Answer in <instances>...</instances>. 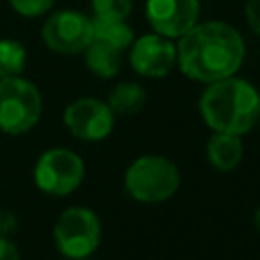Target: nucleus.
Masks as SVG:
<instances>
[{
	"mask_svg": "<svg viewBox=\"0 0 260 260\" xmlns=\"http://www.w3.org/2000/svg\"><path fill=\"white\" fill-rule=\"evenodd\" d=\"M254 221H256V228L260 230V207L256 209V213H254Z\"/></svg>",
	"mask_w": 260,
	"mask_h": 260,
	"instance_id": "obj_21",
	"label": "nucleus"
},
{
	"mask_svg": "<svg viewBox=\"0 0 260 260\" xmlns=\"http://www.w3.org/2000/svg\"><path fill=\"white\" fill-rule=\"evenodd\" d=\"M53 2H55V0H10L12 8H14L18 14L28 16V18L45 14V12L53 6Z\"/></svg>",
	"mask_w": 260,
	"mask_h": 260,
	"instance_id": "obj_17",
	"label": "nucleus"
},
{
	"mask_svg": "<svg viewBox=\"0 0 260 260\" xmlns=\"http://www.w3.org/2000/svg\"><path fill=\"white\" fill-rule=\"evenodd\" d=\"M93 39L91 18L77 10H59L43 24V41L55 53L77 55Z\"/></svg>",
	"mask_w": 260,
	"mask_h": 260,
	"instance_id": "obj_7",
	"label": "nucleus"
},
{
	"mask_svg": "<svg viewBox=\"0 0 260 260\" xmlns=\"http://www.w3.org/2000/svg\"><path fill=\"white\" fill-rule=\"evenodd\" d=\"M85 177V165L83 158L69 150V148H49L45 150L35 165L32 179L35 185L47 193V195H57L65 197L73 193Z\"/></svg>",
	"mask_w": 260,
	"mask_h": 260,
	"instance_id": "obj_6",
	"label": "nucleus"
},
{
	"mask_svg": "<svg viewBox=\"0 0 260 260\" xmlns=\"http://www.w3.org/2000/svg\"><path fill=\"white\" fill-rule=\"evenodd\" d=\"M197 0H146V18L154 32L175 39L197 24Z\"/></svg>",
	"mask_w": 260,
	"mask_h": 260,
	"instance_id": "obj_9",
	"label": "nucleus"
},
{
	"mask_svg": "<svg viewBox=\"0 0 260 260\" xmlns=\"http://www.w3.org/2000/svg\"><path fill=\"white\" fill-rule=\"evenodd\" d=\"M91 26H93V37L102 39L114 47H118L120 51H124L126 47L132 45L134 35L132 28L126 24V18H102V16H93L91 18Z\"/></svg>",
	"mask_w": 260,
	"mask_h": 260,
	"instance_id": "obj_14",
	"label": "nucleus"
},
{
	"mask_svg": "<svg viewBox=\"0 0 260 260\" xmlns=\"http://www.w3.org/2000/svg\"><path fill=\"white\" fill-rule=\"evenodd\" d=\"M26 49L14 39H0V77H14L24 71Z\"/></svg>",
	"mask_w": 260,
	"mask_h": 260,
	"instance_id": "obj_15",
	"label": "nucleus"
},
{
	"mask_svg": "<svg viewBox=\"0 0 260 260\" xmlns=\"http://www.w3.org/2000/svg\"><path fill=\"white\" fill-rule=\"evenodd\" d=\"M53 240L57 250L69 260H83L91 256L102 240V223L89 207L65 209L53 228Z\"/></svg>",
	"mask_w": 260,
	"mask_h": 260,
	"instance_id": "obj_5",
	"label": "nucleus"
},
{
	"mask_svg": "<svg viewBox=\"0 0 260 260\" xmlns=\"http://www.w3.org/2000/svg\"><path fill=\"white\" fill-rule=\"evenodd\" d=\"M177 63V47L162 35H142L132 43L130 65L144 77H165Z\"/></svg>",
	"mask_w": 260,
	"mask_h": 260,
	"instance_id": "obj_10",
	"label": "nucleus"
},
{
	"mask_svg": "<svg viewBox=\"0 0 260 260\" xmlns=\"http://www.w3.org/2000/svg\"><path fill=\"white\" fill-rule=\"evenodd\" d=\"M67 260H69V258H67Z\"/></svg>",
	"mask_w": 260,
	"mask_h": 260,
	"instance_id": "obj_22",
	"label": "nucleus"
},
{
	"mask_svg": "<svg viewBox=\"0 0 260 260\" xmlns=\"http://www.w3.org/2000/svg\"><path fill=\"white\" fill-rule=\"evenodd\" d=\"M63 122L71 136L85 142H95V140H104L112 132L114 112L104 100L79 98L65 108Z\"/></svg>",
	"mask_w": 260,
	"mask_h": 260,
	"instance_id": "obj_8",
	"label": "nucleus"
},
{
	"mask_svg": "<svg viewBox=\"0 0 260 260\" xmlns=\"http://www.w3.org/2000/svg\"><path fill=\"white\" fill-rule=\"evenodd\" d=\"M179 185V167L162 154L138 156L124 173V187L128 195L140 203H162L177 193Z\"/></svg>",
	"mask_w": 260,
	"mask_h": 260,
	"instance_id": "obj_3",
	"label": "nucleus"
},
{
	"mask_svg": "<svg viewBox=\"0 0 260 260\" xmlns=\"http://www.w3.org/2000/svg\"><path fill=\"white\" fill-rule=\"evenodd\" d=\"M0 260H20L18 246L4 234H0Z\"/></svg>",
	"mask_w": 260,
	"mask_h": 260,
	"instance_id": "obj_19",
	"label": "nucleus"
},
{
	"mask_svg": "<svg viewBox=\"0 0 260 260\" xmlns=\"http://www.w3.org/2000/svg\"><path fill=\"white\" fill-rule=\"evenodd\" d=\"M199 112L213 132L244 136L260 118V93L250 81L230 75L207 83L199 98Z\"/></svg>",
	"mask_w": 260,
	"mask_h": 260,
	"instance_id": "obj_2",
	"label": "nucleus"
},
{
	"mask_svg": "<svg viewBox=\"0 0 260 260\" xmlns=\"http://www.w3.org/2000/svg\"><path fill=\"white\" fill-rule=\"evenodd\" d=\"M246 22L256 35H260V0L246 2Z\"/></svg>",
	"mask_w": 260,
	"mask_h": 260,
	"instance_id": "obj_18",
	"label": "nucleus"
},
{
	"mask_svg": "<svg viewBox=\"0 0 260 260\" xmlns=\"http://www.w3.org/2000/svg\"><path fill=\"white\" fill-rule=\"evenodd\" d=\"M43 114V98L28 79L0 77V130L4 134H24L37 126Z\"/></svg>",
	"mask_w": 260,
	"mask_h": 260,
	"instance_id": "obj_4",
	"label": "nucleus"
},
{
	"mask_svg": "<svg viewBox=\"0 0 260 260\" xmlns=\"http://www.w3.org/2000/svg\"><path fill=\"white\" fill-rule=\"evenodd\" d=\"M144 102H146V91L142 89V85L132 81L118 83L108 95V106L112 108L114 116H132L142 110Z\"/></svg>",
	"mask_w": 260,
	"mask_h": 260,
	"instance_id": "obj_13",
	"label": "nucleus"
},
{
	"mask_svg": "<svg viewBox=\"0 0 260 260\" xmlns=\"http://www.w3.org/2000/svg\"><path fill=\"white\" fill-rule=\"evenodd\" d=\"M244 156L242 136L228 132H213L207 140V160L217 171H234Z\"/></svg>",
	"mask_w": 260,
	"mask_h": 260,
	"instance_id": "obj_11",
	"label": "nucleus"
},
{
	"mask_svg": "<svg viewBox=\"0 0 260 260\" xmlns=\"http://www.w3.org/2000/svg\"><path fill=\"white\" fill-rule=\"evenodd\" d=\"M14 228V217L10 211H0V234L6 236V232H10Z\"/></svg>",
	"mask_w": 260,
	"mask_h": 260,
	"instance_id": "obj_20",
	"label": "nucleus"
},
{
	"mask_svg": "<svg viewBox=\"0 0 260 260\" xmlns=\"http://www.w3.org/2000/svg\"><path fill=\"white\" fill-rule=\"evenodd\" d=\"M95 16L102 18H126L132 8V0H91Z\"/></svg>",
	"mask_w": 260,
	"mask_h": 260,
	"instance_id": "obj_16",
	"label": "nucleus"
},
{
	"mask_svg": "<svg viewBox=\"0 0 260 260\" xmlns=\"http://www.w3.org/2000/svg\"><path fill=\"white\" fill-rule=\"evenodd\" d=\"M85 55V65L91 73H95L98 77L110 79L120 71L122 65V51L102 39H91V43L85 47L83 51Z\"/></svg>",
	"mask_w": 260,
	"mask_h": 260,
	"instance_id": "obj_12",
	"label": "nucleus"
},
{
	"mask_svg": "<svg viewBox=\"0 0 260 260\" xmlns=\"http://www.w3.org/2000/svg\"><path fill=\"white\" fill-rule=\"evenodd\" d=\"M177 45V63L181 71L201 83H213L234 75L246 55L242 35L217 20L195 24Z\"/></svg>",
	"mask_w": 260,
	"mask_h": 260,
	"instance_id": "obj_1",
	"label": "nucleus"
}]
</instances>
